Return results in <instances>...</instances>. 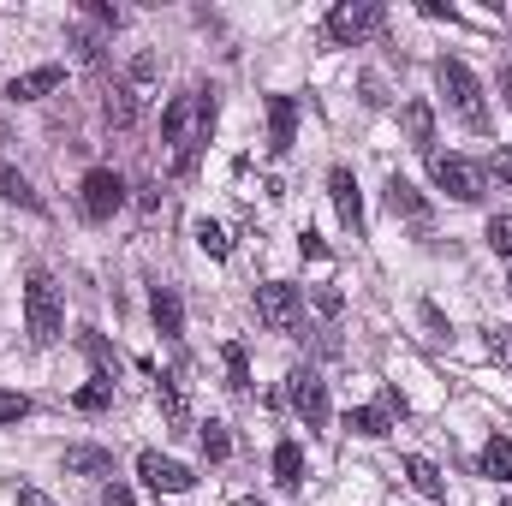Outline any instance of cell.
I'll list each match as a JSON object with an SVG mask.
<instances>
[{
	"mask_svg": "<svg viewBox=\"0 0 512 506\" xmlns=\"http://www.w3.org/2000/svg\"><path fill=\"white\" fill-rule=\"evenodd\" d=\"M209 126H215V96H209V90H185V96L167 102L161 137H167V149H173V173H191V167H197V149H203Z\"/></svg>",
	"mask_w": 512,
	"mask_h": 506,
	"instance_id": "cell-1",
	"label": "cell"
},
{
	"mask_svg": "<svg viewBox=\"0 0 512 506\" xmlns=\"http://www.w3.org/2000/svg\"><path fill=\"white\" fill-rule=\"evenodd\" d=\"M24 328H30L36 346H54L66 334V298H60L54 274H42V268L24 280Z\"/></svg>",
	"mask_w": 512,
	"mask_h": 506,
	"instance_id": "cell-2",
	"label": "cell"
},
{
	"mask_svg": "<svg viewBox=\"0 0 512 506\" xmlns=\"http://www.w3.org/2000/svg\"><path fill=\"white\" fill-rule=\"evenodd\" d=\"M435 84H441L447 108H453L465 126L489 131V114H483V84H477V72H471L465 60H441V66H435Z\"/></svg>",
	"mask_w": 512,
	"mask_h": 506,
	"instance_id": "cell-3",
	"label": "cell"
},
{
	"mask_svg": "<svg viewBox=\"0 0 512 506\" xmlns=\"http://www.w3.org/2000/svg\"><path fill=\"white\" fill-rule=\"evenodd\" d=\"M382 24H387L382 0H340V6L328 12V42H334V48H358V42H370Z\"/></svg>",
	"mask_w": 512,
	"mask_h": 506,
	"instance_id": "cell-4",
	"label": "cell"
},
{
	"mask_svg": "<svg viewBox=\"0 0 512 506\" xmlns=\"http://www.w3.org/2000/svg\"><path fill=\"white\" fill-rule=\"evenodd\" d=\"M429 179L453 203H483V191H489V173L477 161H465V155H429Z\"/></svg>",
	"mask_w": 512,
	"mask_h": 506,
	"instance_id": "cell-5",
	"label": "cell"
},
{
	"mask_svg": "<svg viewBox=\"0 0 512 506\" xmlns=\"http://www.w3.org/2000/svg\"><path fill=\"white\" fill-rule=\"evenodd\" d=\"M256 316L274 328V334H292L304 322V292L292 280H262L256 286Z\"/></svg>",
	"mask_w": 512,
	"mask_h": 506,
	"instance_id": "cell-6",
	"label": "cell"
},
{
	"mask_svg": "<svg viewBox=\"0 0 512 506\" xmlns=\"http://www.w3.org/2000/svg\"><path fill=\"white\" fill-rule=\"evenodd\" d=\"M78 203H84V215H90V221H114V215H120V203H126V179H120L114 167H90V173H84V185H78Z\"/></svg>",
	"mask_w": 512,
	"mask_h": 506,
	"instance_id": "cell-7",
	"label": "cell"
},
{
	"mask_svg": "<svg viewBox=\"0 0 512 506\" xmlns=\"http://www.w3.org/2000/svg\"><path fill=\"white\" fill-rule=\"evenodd\" d=\"M286 405H292L310 429H322V423H328V381L316 376V370H292V376H286Z\"/></svg>",
	"mask_w": 512,
	"mask_h": 506,
	"instance_id": "cell-8",
	"label": "cell"
},
{
	"mask_svg": "<svg viewBox=\"0 0 512 506\" xmlns=\"http://www.w3.org/2000/svg\"><path fill=\"white\" fill-rule=\"evenodd\" d=\"M137 477H143L149 495H185V489H197V477L179 459H161V453H137Z\"/></svg>",
	"mask_w": 512,
	"mask_h": 506,
	"instance_id": "cell-9",
	"label": "cell"
},
{
	"mask_svg": "<svg viewBox=\"0 0 512 506\" xmlns=\"http://www.w3.org/2000/svg\"><path fill=\"white\" fill-rule=\"evenodd\" d=\"M328 197H334V209H340V221H346L352 233H364V191H358V179H352V167H334V173H328Z\"/></svg>",
	"mask_w": 512,
	"mask_h": 506,
	"instance_id": "cell-10",
	"label": "cell"
},
{
	"mask_svg": "<svg viewBox=\"0 0 512 506\" xmlns=\"http://www.w3.org/2000/svg\"><path fill=\"white\" fill-rule=\"evenodd\" d=\"M66 84V66H36V72H18L12 84H6V102H42L48 90H60Z\"/></svg>",
	"mask_w": 512,
	"mask_h": 506,
	"instance_id": "cell-11",
	"label": "cell"
},
{
	"mask_svg": "<svg viewBox=\"0 0 512 506\" xmlns=\"http://www.w3.org/2000/svg\"><path fill=\"white\" fill-rule=\"evenodd\" d=\"M387 209H393V221H411V227H429V203H423V191L411 185V179H387Z\"/></svg>",
	"mask_w": 512,
	"mask_h": 506,
	"instance_id": "cell-12",
	"label": "cell"
},
{
	"mask_svg": "<svg viewBox=\"0 0 512 506\" xmlns=\"http://www.w3.org/2000/svg\"><path fill=\"white\" fill-rule=\"evenodd\" d=\"M292 137H298V102L292 96H268V149L286 155Z\"/></svg>",
	"mask_w": 512,
	"mask_h": 506,
	"instance_id": "cell-13",
	"label": "cell"
},
{
	"mask_svg": "<svg viewBox=\"0 0 512 506\" xmlns=\"http://www.w3.org/2000/svg\"><path fill=\"white\" fill-rule=\"evenodd\" d=\"M399 126L411 137V149L435 155V108H429V102H405V108H399Z\"/></svg>",
	"mask_w": 512,
	"mask_h": 506,
	"instance_id": "cell-14",
	"label": "cell"
},
{
	"mask_svg": "<svg viewBox=\"0 0 512 506\" xmlns=\"http://www.w3.org/2000/svg\"><path fill=\"white\" fill-rule=\"evenodd\" d=\"M149 316H155V328H161L167 340H179V334H185V304H179V292H173V286H155V292H149Z\"/></svg>",
	"mask_w": 512,
	"mask_h": 506,
	"instance_id": "cell-15",
	"label": "cell"
},
{
	"mask_svg": "<svg viewBox=\"0 0 512 506\" xmlns=\"http://www.w3.org/2000/svg\"><path fill=\"white\" fill-rule=\"evenodd\" d=\"M60 465H66V477H114V453L108 447H66Z\"/></svg>",
	"mask_w": 512,
	"mask_h": 506,
	"instance_id": "cell-16",
	"label": "cell"
},
{
	"mask_svg": "<svg viewBox=\"0 0 512 506\" xmlns=\"http://www.w3.org/2000/svg\"><path fill=\"white\" fill-rule=\"evenodd\" d=\"M155 399H161L167 423H173V429L185 435V429H191V405H185V387H179L173 376H155Z\"/></svg>",
	"mask_w": 512,
	"mask_h": 506,
	"instance_id": "cell-17",
	"label": "cell"
},
{
	"mask_svg": "<svg viewBox=\"0 0 512 506\" xmlns=\"http://www.w3.org/2000/svg\"><path fill=\"white\" fill-rule=\"evenodd\" d=\"M405 477H411V489H417V495H429V501H447V477H441V471H435L423 453H411V459H405Z\"/></svg>",
	"mask_w": 512,
	"mask_h": 506,
	"instance_id": "cell-18",
	"label": "cell"
},
{
	"mask_svg": "<svg viewBox=\"0 0 512 506\" xmlns=\"http://www.w3.org/2000/svg\"><path fill=\"white\" fill-rule=\"evenodd\" d=\"M102 114H108V126L114 131H131L137 126V90H131V84H114L108 102H102Z\"/></svg>",
	"mask_w": 512,
	"mask_h": 506,
	"instance_id": "cell-19",
	"label": "cell"
},
{
	"mask_svg": "<svg viewBox=\"0 0 512 506\" xmlns=\"http://www.w3.org/2000/svg\"><path fill=\"white\" fill-rule=\"evenodd\" d=\"M274 483H280V489H298V483H304V447H298V441H280V447H274Z\"/></svg>",
	"mask_w": 512,
	"mask_h": 506,
	"instance_id": "cell-20",
	"label": "cell"
},
{
	"mask_svg": "<svg viewBox=\"0 0 512 506\" xmlns=\"http://www.w3.org/2000/svg\"><path fill=\"white\" fill-rule=\"evenodd\" d=\"M0 203H18V209H36V215H42V197H36L30 179H24L18 167H6V161H0Z\"/></svg>",
	"mask_w": 512,
	"mask_h": 506,
	"instance_id": "cell-21",
	"label": "cell"
},
{
	"mask_svg": "<svg viewBox=\"0 0 512 506\" xmlns=\"http://www.w3.org/2000/svg\"><path fill=\"white\" fill-rule=\"evenodd\" d=\"M346 429L364 435V441H382L387 429H393V417H387L382 405H358V411H346Z\"/></svg>",
	"mask_w": 512,
	"mask_h": 506,
	"instance_id": "cell-22",
	"label": "cell"
},
{
	"mask_svg": "<svg viewBox=\"0 0 512 506\" xmlns=\"http://www.w3.org/2000/svg\"><path fill=\"white\" fill-rule=\"evenodd\" d=\"M221 364H227V387H233V393H251V358H245L239 340L221 346Z\"/></svg>",
	"mask_w": 512,
	"mask_h": 506,
	"instance_id": "cell-23",
	"label": "cell"
},
{
	"mask_svg": "<svg viewBox=\"0 0 512 506\" xmlns=\"http://www.w3.org/2000/svg\"><path fill=\"white\" fill-rule=\"evenodd\" d=\"M477 471H483V477H495V483H507V477H512V441H501V435H495V441L483 447Z\"/></svg>",
	"mask_w": 512,
	"mask_h": 506,
	"instance_id": "cell-24",
	"label": "cell"
},
{
	"mask_svg": "<svg viewBox=\"0 0 512 506\" xmlns=\"http://www.w3.org/2000/svg\"><path fill=\"white\" fill-rule=\"evenodd\" d=\"M197 251H203V256H215V262H221V256L233 251V239H227V233H221L215 221H197Z\"/></svg>",
	"mask_w": 512,
	"mask_h": 506,
	"instance_id": "cell-25",
	"label": "cell"
},
{
	"mask_svg": "<svg viewBox=\"0 0 512 506\" xmlns=\"http://www.w3.org/2000/svg\"><path fill=\"white\" fill-rule=\"evenodd\" d=\"M108 399H114V381L96 376L90 387H78V411H108Z\"/></svg>",
	"mask_w": 512,
	"mask_h": 506,
	"instance_id": "cell-26",
	"label": "cell"
},
{
	"mask_svg": "<svg viewBox=\"0 0 512 506\" xmlns=\"http://www.w3.org/2000/svg\"><path fill=\"white\" fill-rule=\"evenodd\" d=\"M203 453H209L215 465L233 453V435H227V423H203Z\"/></svg>",
	"mask_w": 512,
	"mask_h": 506,
	"instance_id": "cell-27",
	"label": "cell"
},
{
	"mask_svg": "<svg viewBox=\"0 0 512 506\" xmlns=\"http://www.w3.org/2000/svg\"><path fill=\"white\" fill-rule=\"evenodd\" d=\"M483 239H489V251L495 256H512V215H495V221L483 227Z\"/></svg>",
	"mask_w": 512,
	"mask_h": 506,
	"instance_id": "cell-28",
	"label": "cell"
},
{
	"mask_svg": "<svg viewBox=\"0 0 512 506\" xmlns=\"http://www.w3.org/2000/svg\"><path fill=\"white\" fill-rule=\"evenodd\" d=\"M24 417H30V399L12 393V387H0V423H24Z\"/></svg>",
	"mask_w": 512,
	"mask_h": 506,
	"instance_id": "cell-29",
	"label": "cell"
},
{
	"mask_svg": "<svg viewBox=\"0 0 512 506\" xmlns=\"http://www.w3.org/2000/svg\"><path fill=\"white\" fill-rule=\"evenodd\" d=\"M84 352L96 358V376L114 381V352H108V340H102V334H84Z\"/></svg>",
	"mask_w": 512,
	"mask_h": 506,
	"instance_id": "cell-30",
	"label": "cell"
},
{
	"mask_svg": "<svg viewBox=\"0 0 512 506\" xmlns=\"http://www.w3.org/2000/svg\"><path fill=\"white\" fill-rule=\"evenodd\" d=\"M310 304H316V316H328V322H334V316H340V304H346V298H340V292H334V286H316V292H310Z\"/></svg>",
	"mask_w": 512,
	"mask_h": 506,
	"instance_id": "cell-31",
	"label": "cell"
},
{
	"mask_svg": "<svg viewBox=\"0 0 512 506\" xmlns=\"http://www.w3.org/2000/svg\"><path fill=\"white\" fill-rule=\"evenodd\" d=\"M489 358L512 370V328H489Z\"/></svg>",
	"mask_w": 512,
	"mask_h": 506,
	"instance_id": "cell-32",
	"label": "cell"
},
{
	"mask_svg": "<svg viewBox=\"0 0 512 506\" xmlns=\"http://www.w3.org/2000/svg\"><path fill=\"white\" fill-rule=\"evenodd\" d=\"M84 12H90V18H96L102 30H120V6H108V0H90Z\"/></svg>",
	"mask_w": 512,
	"mask_h": 506,
	"instance_id": "cell-33",
	"label": "cell"
},
{
	"mask_svg": "<svg viewBox=\"0 0 512 506\" xmlns=\"http://www.w3.org/2000/svg\"><path fill=\"white\" fill-rule=\"evenodd\" d=\"M489 173H495V185H507V191H512V143H507V149H495Z\"/></svg>",
	"mask_w": 512,
	"mask_h": 506,
	"instance_id": "cell-34",
	"label": "cell"
},
{
	"mask_svg": "<svg viewBox=\"0 0 512 506\" xmlns=\"http://www.w3.org/2000/svg\"><path fill=\"white\" fill-rule=\"evenodd\" d=\"M149 78H155V54H137V60H131V90L149 84Z\"/></svg>",
	"mask_w": 512,
	"mask_h": 506,
	"instance_id": "cell-35",
	"label": "cell"
},
{
	"mask_svg": "<svg viewBox=\"0 0 512 506\" xmlns=\"http://www.w3.org/2000/svg\"><path fill=\"white\" fill-rule=\"evenodd\" d=\"M102 506H137V495H131L126 483H108V489H102Z\"/></svg>",
	"mask_w": 512,
	"mask_h": 506,
	"instance_id": "cell-36",
	"label": "cell"
},
{
	"mask_svg": "<svg viewBox=\"0 0 512 506\" xmlns=\"http://www.w3.org/2000/svg\"><path fill=\"white\" fill-rule=\"evenodd\" d=\"M298 245H304V256H316V262H328V245H322V239H316V233H304V239H298Z\"/></svg>",
	"mask_w": 512,
	"mask_h": 506,
	"instance_id": "cell-37",
	"label": "cell"
},
{
	"mask_svg": "<svg viewBox=\"0 0 512 506\" xmlns=\"http://www.w3.org/2000/svg\"><path fill=\"white\" fill-rule=\"evenodd\" d=\"M18 506H54L42 489H18Z\"/></svg>",
	"mask_w": 512,
	"mask_h": 506,
	"instance_id": "cell-38",
	"label": "cell"
},
{
	"mask_svg": "<svg viewBox=\"0 0 512 506\" xmlns=\"http://www.w3.org/2000/svg\"><path fill=\"white\" fill-rule=\"evenodd\" d=\"M501 96H507V108H512V66H501Z\"/></svg>",
	"mask_w": 512,
	"mask_h": 506,
	"instance_id": "cell-39",
	"label": "cell"
},
{
	"mask_svg": "<svg viewBox=\"0 0 512 506\" xmlns=\"http://www.w3.org/2000/svg\"><path fill=\"white\" fill-rule=\"evenodd\" d=\"M233 506H262V501H233Z\"/></svg>",
	"mask_w": 512,
	"mask_h": 506,
	"instance_id": "cell-40",
	"label": "cell"
},
{
	"mask_svg": "<svg viewBox=\"0 0 512 506\" xmlns=\"http://www.w3.org/2000/svg\"><path fill=\"white\" fill-rule=\"evenodd\" d=\"M501 506H512V495H507V501H501Z\"/></svg>",
	"mask_w": 512,
	"mask_h": 506,
	"instance_id": "cell-41",
	"label": "cell"
},
{
	"mask_svg": "<svg viewBox=\"0 0 512 506\" xmlns=\"http://www.w3.org/2000/svg\"><path fill=\"white\" fill-rule=\"evenodd\" d=\"M507 286H512V274H507Z\"/></svg>",
	"mask_w": 512,
	"mask_h": 506,
	"instance_id": "cell-42",
	"label": "cell"
}]
</instances>
